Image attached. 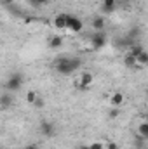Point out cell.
<instances>
[{
	"instance_id": "11",
	"label": "cell",
	"mask_w": 148,
	"mask_h": 149,
	"mask_svg": "<svg viewBox=\"0 0 148 149\" xmlns=\"http://www.w3.org/2000/svg\"><path fill=\"white\" fill-rule=\"evenodd\" d=\"M138 135L148 141V120L147 121H141V123L138 125Z\"/></svg>"
},
{
	"instance_id": "24",
	"label": "cell",
	"mask_w": 148,
	"mask_h": 149,
	"mask_svg": "<svg viewBox=\"0 0 148 149\" xmlns=\"http://www.w3.org/2000/svg\"><path fill=\"white\" fill-rule=\"evenodd\" d=\"M78 149H91V148H89V146H80Z\"/></svg>"
},
{
	"instance_id": "22",
	"label": "cell",
	"mask_w": 148,
	"mask_h": 149,
	"mask_svg": "<svg viewBox=\"0 0 148 149\" xmlns=\"http://www.w3.org/2000/svg\"><path fill=\"white\" fill-rule=\"evenodd\" d=\"M110 118H113V120L118 118V108H113V109L110 111Z\"/></svg>"
},
{
	"instance_id": "5",
	"label": "cell",
	"mask_w": 148,
	"mask_h": 149,
	"mask_svg": "<svg viewBox=\"0 0 148 149\" xmlns=\"http://www.w3.org/2000/svg\"><path fill=\"white\" fill-rule=\"evenodd\" d=\"M66 23H68V14H56L52 19V26L56 30H66Z\"/></svg>"
},
{
	"instance_id": "4",
	"label": "cell",
	"mask_w": 148,
	"mask_h": 149,
	"mask_svg": "<svg viewBox=\"0 0 148 149\" xmlns=\"http://www.w3.org/2000/svg\"><path fill=\"white\" fill-rule=\"evenodd\" d=\"M66 30H68L70 33H80V31L84 30V23H82V19L77 17V16H70V14H68Z\"/></svg>"
},
{
	"instance_id": "21",
	"label": "cell",
	"mask_w": 148,
	"mask_h": 149,
	"mask_svg": "<svg viewBox=\"0 0 148 149\" xmlns=\"http://www.w3.org/2000/svg\"><path fill=\"white\" fill-rule=\"evenodd\" d=\"M44 104H45V102H44V99H42V97H38L37 101H35V104H33V106L40 109V108H44Z\"/></svg>"
},
{
	"instance_id": "2",
	"label": "cell",
	"mask_w": 148,
	"mask_h": 149,
	"mask_svg": "<svg viewBox=\"0 0 148 149\" xmlns=\"http://www.w3.org/2000/svg\"><path fill=\"white\" fill-rule=\"evenodd\" d=\"M92 83H94V74L91 73V71H87V70L80 71V74H78V81H77V87H78L80 90H87Z\"/></svg>"
},
{
	"instance_id": "10",
	"label": "cell",
	"mask_w": 148,
	"mask_h": 149,
	"mask_svg": "<svg viewBox=\"0 0 148 149\" xmlns=\"http://www.w3.org/2000/svg\"><path fill=\"white\" fill-rule=\"evenodd\" d=\"M124 64H125L127 68H136V66H138V59H136V56H132L131 52H127V54L124 56Z\"/></svg>"
},
{
	"instance_id": "17",
	"label": "cell",
	"mask_w": 148,
	"mask_h": 149,
	"mask_svg": "<svg viewBox=\"0 0 148 149\" xmlns=\"http://www.w3.org/2000/svg\"><path fill=\"white\" fill-rule=\"evenodd\" d=\"M143 50H145V49H143V45L136 43V45H132V47H131V50H129V52H131L132 56H136V57H138V56H140V54H141Z\"/></svg>"
},
{
	"instance_id": "23",
	"label": "cell",
	"mask_w": 148,
	"mask_h": 149,
	"mask_svg": "<svg viewBox=\"0 0 148 149\" xmlns=\"http://www.w3.org/2000/svg\"><path fill=\"white\" fill-rule=\"evenodd\" d=\"M25 149H38V146H37V144H28Z\"/></svg>"
},
{
	"instance_id": "6",
	"label": "cell",
	"mask_w": 148,
	"mask_h": 149,
	"mask_svg": "<svg viewBox=\"0 0 148 149\" xmlns=\"http://www.w3.org/2000/svg\"><path fill=\"white\" fill-rule=\"evenodd\" d=\"M108 101H110V106L111 108H120L124 102H125V95L122 94V92H113V94H110V97H108Z\"/></svg>"
},
{
	"instance_id": "15",
	"label": "cell",
	"mask_w": 148,
	"mask_h": 149,
	"mask_svg": "<svg viewBox=\"0 0 148 149\" xmlns=\"http://www.w3.org/2000/svg\"><path fill=\"white\" fill-rule=\"evenodd\" d=\"M136 59H138V66H148V52L147 50H143Z\"/></svg>"
},
{
	"instance_id": "9",
	"label": "cell",
	"mask_w": 148,
	"mask_h": 149,
	"mask_svg": "<svg viewBox=\"0 0 148 149\" xmlns=\"http://www.w3.org/2000/svg\"><path fill=\"white\" fill-rule=\"evenodd\" d=\"M0 102H2V108L5 109V108H9L12 102H14V97L11 95V92L9 90H5L4 94H2V97H0Z\"/></svg>"
},
{
	"instance_id": "18",
	"label": "cell",
	"mask_w": 148,
	"mask_h": 149,
	"mask_svg": "<svg viewBox=\"0 0 148 149\" xmlns=\"http://www.w3.org/2000/svg\"><path fill=\"white\" fill-rule=\"evenodd\" d=\"M89 148H91V149H105V142H101V141H96V142L89 144Z\"/></svg>"
},
{
	"instance_id": "19",
	"label": "cell",
	"mask_w": 148,
	"mask_h": 149,
	"mask_svg": "<svg viewBox=\"0 0 148 149\" xmlns=\"http://www.w3.org/2000/svg\"><path fill=\"white\" fill-rule=\"evenodd\" d=\"M28 3H30V5H33V7H40V5L47 3V0H28Z\"/></svg>"
},
{
	"instance_id": "8",
	"label": "cell",
	"mask_w": 148,
	"mask_h": 149,
	"mask_svg": "<svg viewBox=\"0 0 148 149\" xmlns=\"http://www.w3.org/2000/svg\"><path fill=\"white\" fill-rule=\"evenodd\" d=\"M40 132H42V135H45V137H51V135H54V132H56V128H54V123H52V121H47V120H44V121L40 123Z\"/></svg>"
},
{
	"instance_id": "16",
	"label": "cell",
	"mask_w": 148,
	"mask_h": 149,
	"mask_svg": "<svg viewBox=\"0 0 148 149\" xmlns=\"http://www.w3.org/2000/svg\"><path fill=\"white\" fill-rule=\"evenodd\" d=\"M25 99H26V102H28V104H32V106H33V104H35V101L38 99V95H37V92H35V90H30V92L25 95Z\"/></svg>"
},
{
	"instance_id": "12",
	"label": "cell",
	"mask_w": 148,
	"mask_h": 149,
	"mask_svg": "<svg viewBox=\"0 0 148 149\" xmlns=\"http://www.w3.org/2000/svg\"><path fill=\"white\" fill-rule=\"evenodd\" d=\"M105 19L103 17H94L92 19V28H94V31H103L105 30Z\"/></svg>"
},
{
	"instance_id": "13",
	"label": "cell",
	"mask_w": 148,
	"mask_h": 149,
	"mask_svg": "<svg viewBox=\"0 0 148 149\" xmlns=\"http://www.w3.org/2000/svg\"><path fill=\"white\" fill-rule=\"evenodd\" d=\"M61 45H63V38L59 37V35L51 37V40H49V47H51V49H58V47H61Z\"/></svg>"
},
{
	"instance_id": "14",
	"label": "cell",
	"mask_w": 148,
	"mask_h": 149,
	"mask_svg": "<svg viewBox=\"0 0 148 149\" xmlns=\"http://www.w3.org/2000/svg\"><path fill=\"white\" fill-rule=\"evenodd\" d=\"M117 7V0H103V10L105 12H113Z\"/></svg>"
},
{
	"instance_id": "20",
	"label": "cell",
	"mask_w": 148,
	"mask_h": 149,
	"mask_svg": "<svg viewBox=\"0 0 148 149\" xmlns=\"http://www.w3.org/2000/svg\"><path fill=\"white\" fill-rule=\"evenodd\" d=\"M105 149H118V144H117V142H113V141H110V142H106V144H105Z\"/></svg>"
},
{
	"instance_id": "7",
	"label": "cell",
	"mask_w": 148,
	"mask_h": 149,
	"mask_svg": "<svg viewBox=\"0 0 148 149\" xmlns=\"http://www.w3.org/2000/svg\"><path fill=\"white\" fill-rule=\"evenodd\" d=\"M91 45H92L94 49H103V47L106 45V37H105V33H103V31H96L94 37L91 38Z\"/></svg>"
},
{
	"instance_id": "3",
	"label": "cell",
	"mask_w": 148,
	"mask_h": 149,
	"mask_svg": "<svg viewBox=\"0 0 148 149\" xmlns=\"http://www.w3.org/2000/svg\"><path fill=\"white\" fill-rule=\"evenodd\" d=\"M21 85H23V76L19 73H14L9 76V80L5 81V90H9V92H16V90H19L21 88Z\"/></svg>"
},
{
	"instance_id": "25",
	"label": "cell",
	"mask_w": 148,
	"mask_h": 149,
	"mask_svg": "<svg viewBox=\"0 0 148 149\" xmlns=\"http://www.w3.org/2000/svg\"><path fill=\"white\" fill-rule=\"evenodd\" d=\"M147 109H148V104H147Z\"/></svg>"
},
{
	"instance_id": "1",
	"label": "cell",
	"mask_w": 148,
	"mask_h": 149,
	"mask_svg": "<svg viewBox=\"0 0 148 149\" xmlns=\"http://www.w3.org/2000/svg\"><path fill=\"white\" fill-rule=\"evenodd\" d=\"M54 68L59 74H72L73 71H77L80 68V59H77V57H59V59H56Z\"/></svg>"
}]
</instances>
